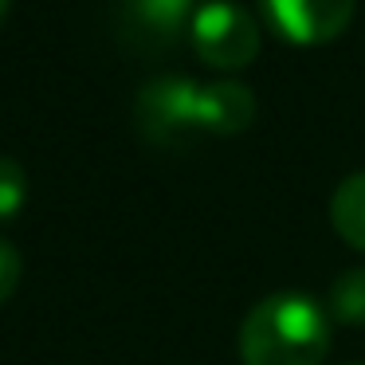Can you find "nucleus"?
<instances>
[{"label":"nucleus","mask_w":365,"mask_h":365,"mask_svg":"<svg viewBox=\"0 0 365 365\" xmlns=\"http://www.w3.org/2000/svg\"><path fill=\"white\" fill-rule=\"evenodd\" d=\"M330 354V314L302 291L259 299L240 322L244 365H322Z\"/></svg>","instance_id":"f257e3e1"},{"label":"nucleus","mask_w":365,"mask_h":365,"mask_svg":"<svg viewBox=\"0 0 365 365\" xmlns=\"http://www.w3.org/2000/svg\"><path fill=\"white\" fill-rule=\"evenodd\" d=\"M192 51L216 71H240L259 56V24L232 0H208L192 12Z\"/></svg>","instance_id":"f03ea898"},{"label":"nucleus","mask_w":365,"mask_h":365,"mask_svg":"<svg viewBox=\"0 0 365 365\" xmlns=\"http://www.w3.org/2000/svg\"><path fill=\"white\" fill-rule=\"evenodd\" d=\"M197 83L181 75L153 79L138 91L134 118L145 142L153 145H177L197 130Z\"/></svg>","instance_id":"7ed1b4c3"},{"label":"nucleus","mask_w":365,"mask_h":365,"mask_svg":"<svg viewBox=\"0 0 365 365\" xmlns=\"http://www.w3.org/2000/svg\"><path fill=\"white\" fill-rule=\"evenodd\" d=\"M263 16L287 43L314 48L349 28L354 0H263Z\"/></svg>","instance_id":"20e7f679"},{"label":"nucleus","mask_w":365,"mask_h":365,"mask_svg":"<svg viewBox=\"0 0 365 365\" xmlns=\"http://www.w3.org/2000/svg\"><path fill=\"white\" fill-rule=\"evenodd\" d=\"M255 118V95L244 83H208L197 91V130H208L216 138H232L244 134Z\"/></svg>","instance_id":"39448f33"},{"label":"nucleus","mask_w":365,"mask_h":365,"mask_svg":"<svg viewBox=\"0 0 365 365\" xmlns=\"http://www.w3.org/2000/svg\"><path fill=\"white\" fill-rule=\"evenodd\" d=\"M192 0H122V20H126V36L161 48V43L177 40L185 24H192Z\"/></svg>","instance_id":"423d86ee"},{"label":"nucleus","mask_w":365,"mask_h":365,"mask_svg":"<svg viewBox=\"0 0 365 365\" xmlns=\"http://www.w3.org/2000/svg\"><path fill=\"white\" fill-rule=\"evenodd\" d=\"M330 224L354 252H365V169L349 173L330 197Z\"/></svg>","instance_id":"0eeeda50"},{"label":"nucleus","mask_w":365,"mask_h":365,"mask_svg":"<svg viewBox=\"0 0 365 365\" xmlns=\"http://www.w3.org/2000/svg\"><path fill=\"white\" fill-rule=\"evenodd\" d=\"M326 314L341 326H365V267H349L330 283Z\"/></svg>","instance_id":"6e6552de"},{"label":"nucleus","mask_w":365,"mask_h":365,"mask_svg":"<svg viewBox=\"0 0 365 365\" xmlns=\"http://www.w3.org/2000/svg\"><path fill=\"white\" fill-rule=\"evenodd\" d=\"M28 200V173L16 158H4L0 153V220H9L24 208Z\"/></svg>","instance_id":"1a4fd4ad"},{"label":"nucleus","mask_w":365,"mask_h":365,"mask_svg":"<svg viewBox=\"0 0 365 365\" xmlns=\"http://www.w3.org/2000/svg\"><path fill=\"white\" fill-rule=\"evenodd\" d=\"M20 275H24V263H20V252L9 244V240H0V307L16 294L20 287Z\"/></svg>","instance_id":"9d476101"},{"label":"nucleus","mask_w":365,"mask_h":365,"mask_svg":"<svg viewBox=\"0 0 365 365\" xmlns=\"http://www.w3.org/2000/svg\"><path fill=\"white\" fill-rule=\"evenodd\" d=\"M9 4L12 0H0V24H4V16H9Z\"/></svg>","instance_id":"9b49d317"}]
</instances>
